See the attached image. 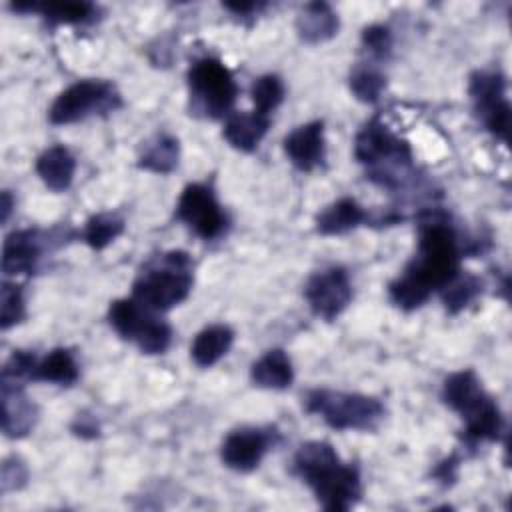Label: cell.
Wrapping results in <instances>:
<instances>
[{"mask_svg": "<svg viewBox=\"0 0 512 512\" xmlns=\"http://www.w3.org/2000/svg\"><path fill=\"white\" fill-rule=\"evenodd\" d=\"M460 250L454 230L442 222H424L414 262L390 284V298L404 310L422 306L436 288H444L458 270Z\"/></svg>", "mask_w": 512, "mask_h": 512, "instance_id": "cell-1", "label": "cell"}, {"mask_svg": "<svg viewBox=\"0 0 512 512\" xmlns=\"http://www.w3.org/2000/svg\"><path fill=\"white\" fill-rule=\"evenodd\" d=\"M296 474L314 490L326 510H348L360 496V476L350 464H342L328 442H306L294 456Z\"/></svg>", "mask_w": 512, "mask_h": 512, "instance_id": "cell-2", "label": "cell"}, {"mask_svg": "<svg viewBox=\"0 0 512 512\" xmlns=\"http://www.w3.org/2000/svg\"><path fill=\"white\" fill-rule=\"evenodd\" d=\"M190 288L192 262L188 254L174 250L158 256L140 272L132 288V298L154 312H162L186 300Z\"/></svg>", "mask_w": 512, "mask_h": 512, "instance_id": "cell-3", "label": "cell"}, {"mask_svg": "<svg viewBox=\"0 0 512 512\" xmlns=\"http://www.w3.org/2000/svg\"><path fill=\"white\" fill-rule=\"evenodd\" d=\"M444 400L466 420L470 440H496L502 430L500 410L494 400L482 390L472 370L456 372L444 382Z\"/></svg>", "mask_w": 512, "mask_h": 512, "instance_id": "cell-4", "label": "cell"}, {"mask_svg": "<svg viewBox=\"0 0 512 512\" xmlns=\"http://www.w3.org/2000/svg\"><path fill=\"white\" fill-rule=\"evenodd\" d=\"M306 410L336 430H370L384 416L376 398L334 390H312L306 396Z\"/></svg>", "mask_w": 512, "mask_h": 512, "instance_id": "cell-5", "label": "cell"}, {"mask_svg": "<svg viewBox=\"0 0 512 512\" xmlns=\"http://www.w3.org/2000/svg\"><path fill=\"white\" fill-rule=\"evenodd\" d=\"M112 328L126 340H132L146 354H162L172 338L170 326L154 316V310L134 298L112 302L108 310Z\"/></svg>", "mask_w": 512, "mask_h": 512, "instance_id": "cell-6", "label": "cell"}, {"mask_svg": "<svg viewBox=\"0 0 512 512\" xmlns=\"http://www.w3.org/2000/svg\"><path fill=\"white\" fill-rule=\"evenodd\" d=\"M188 84L194 106L210 118L228 114L238 94L232 72L216 58L196 60L188 72Z\"/></svg>", "mask_w": 512, "mask_h": 512, "instance_id": "cell-7", "label": "cell"}, {"mask_svg": "<svg viewBox=\"0 0 512 512\" xmlns=\"http://www.w3.org/2000/svg\"><path fill=\"white\" fill-rule=\"evenodd\" d=\"M120 106L116 88L106 80H78L52 102L48 118L52 124H72L90 114H106Z\"/></svg>", "mask_w": 512, "mask_h": 512, "instance_id": "cell-8", "label": "cell"}, {"mask_svg": "<svg viewBox=\"0 0 512 512\" xmlns=\"http://www.w3.org/2000/svg\"><path fill=\"white\" fill-rule=\"evenodd\" d=\"M176 216L204 240L218 238L226 230V214L212 188L206 184H188L184 188L176 206Z\"/></svg>", "mask_w": 512, "mask_h": 512, "instance_id": "cell-9", "label": "cell"}, {"mask_svg": "<svg viewBox=\"0 0 512 512\" xmlns=\"http://www.w3.org/2000/svg\"><path fill=\"white\" fill-rule=\"evenodd\" d=\"M470 96L486 128L506 140L510 128V106L504 96V78L496 72H476L470 80Z\"/></svg>", "mask_w": 512, "mask_h": 512, "instance_id": "cell-10", "label": "cell"}, {"mask_svg": "<svg viewBox=\"0 0 512 512\" xmlns=\"http://www.w3.org/2000/svg\"><path fill=\"white\" fill-rule=\"evenodd\" d=\"M304 294L316 316L334 320L352 298L350 278L344 268H326L308 280Z\"/></svg>", "mask_w": 512, "mask_h": 512, "instance_id": "cell-11", "label": "cell"}, {"mask_svg": "<svg viewBox=\"0 0 512 512\" xmlns=\"http://www.w3.org/2000/svg\"><path fill=\"white\" fill-rule=\"evenodd\" d=\"M354 156L362 164H378L392 162L398 166H406L410 162V150L406 142L398 140L384 124L378 120L368 122L356 136Z\"/></svg>", "mask_w": 512, "mask_h": 512, "instance_id": "cell-12", "label": "cell"}, {"mask_svg": "<svg viewBox=\"0 0 512 512\" xmlns=\"http://www.w3.org/2000/svg\"><path fill=\"white\" fill-rule=\"evenodd\" d=\"M270 432L260 428H240L226 436L222 444V462L238 472L254 470L270 448Z\"/></svg>", "mask_w": 512, "mask_h": 512, "instance_id": "cell-13", "label": "cell"}, {"mask_svg": "<svg viewBox=\"0 0 512 512\" xmlns=\"http://www.w3.org/2000/svg\"><path fill=\"white\" fill-rule=\"evenodd\" d=\"M284 150L298 170L316 168L324 160V124L314 120L298 126L284 138Z\"/></svg>", "mask_w": 512, "mask_h": 512, "instance_id": "cell-14", "label": "cell"}, {"mask_svg": "<svg viewBox=\"0 0 512 512\" xmlns=\"http://www.w3.org/2000/svg\"><path fill=\"white\" fill-rule=\"evenodd\" d=\"M40 234L36 230H18L4 240L2 270L8 276L30 274L40 258Z\"/></svg>", "mask_w": 512, "mask_h": 512, "instance_id": "cell-15", "label": "cell"}, {"mask_svg": "<svg viewBox=\"0 0 512 512\" xmlns=\"http://www.w3.org/2000/svg\"><path fill=\"white\" fill-rule=\"evenodd\" d=\"M2 430L10 438L26 436L36 420L34 404L16 384H2Z\"/></svg>", "mask_w": 512, "mask_h": 512, "instance_id": "cell-16", "label": "cell"}, {"mask_svg": "<svg viewBox=\"0 0 512 512\" xmlns=\"http://www.w3.org/2000/svg\"><path fill=\"white\" fill-rule=\"evenodd\" d=\"M74 170L76 160L64 146H50L36 160L38 176L54 192H64L72 184Z\"/></svg>", "mask_w": 512, "mask_h": 512, "instance_id": "cell-17", "label": "cell"}, {"mask_svg": "<svg viewBox=\"0 0 512 512\" xmlns=\"http://www.w3.org/2000/svg\"><path fill=\"white\" fill-rule=\"evenodd\" d=\"M270 126V118L258 112H236L230 114L224 124V138L238 150L250 152L264 138Z\"/></svg>", "mask_w": 512, "mask_h": 512, "instance_id": "cell-18", "label": "cell"}, {"mask_svg": "<svg viewBox=\"0 0 512 512\" xmlns=\"http://www.w3.org/2000/svg\"><path fill=\"white\" fill-rule=\"evenodd\" d=\"M250 376H252V382L260 388L282 390L292 384L294 372L286 352L276 348V350H268L262 358H258L252 364Z\"/></svg>", "mask_w": 512, "mask_h": 512, "instance_id": "cell-19", "label": "cell"}, {"mask_svg": "<svg viewBox=\"0 0 512 512\" xmlns=\"http://www.w3.org/2000/svg\"><path fill=\"white\" fill-rule=\"evenodd\" d=\"M296 28L302 40L316 44L332 38L338 30V18L324 2L306 4L296 20Z\"/></svg>", "mask_w": 512, "mask_h": 512, "instance_id": "cell-20", "label": "cell"}, {"mask_svg": "<svg viewBox=\"0 0 512 512\" xmlns=\"http://www.w3.org/2000/svg\"><path fill=\"white\" fill-rule=\"evenodd\" d=\"M232 340H234V332L228 326L224 324L208 326L196 334L190 346V356L200 368H208L216 364L230 350Z\"/></svg>", "mask_w": 512, "mask_h": 512, "instance_id": "cell-21", "label": "cell"}, {"mask_svg": "<svg viewBox=\"0 0 512 512\" xmlns=\"http://www.w3.org/2000/svg\"><path fill=\"white\" fill-rule=\"evenodd\" d=\"M364 220L366 212L354 198H340L318 214L316 228L320 234H342L356 228Z\"/></svg>", "mask_w": 512, "mask_h": 512, "instance_id": "cell-22", "label": "cell"}, {"mask_svg": "<svg viewBox=\"0 0 512 512\" xmlns=\"http://www.w3.org/2000/svg\"><path fill=\"white\" fill-rule=\"evenodd\" d=\"M34 380H44L60 386H70L78 380V364L70 350L56 348L36 364Z\"/></svg>", "mask_w": 512, "mask_h": 512, "instance_id": "cell-23", "label": "cell"}, {"mask_svg": "<svg viewBox=\"0 0 512 512\" xmlns=\"http://www.w3.org/2000/svg\"><path fill=\"white\" fill-rule=\"evenodd\" d=\"M140 168L156 172V174H166L176 168L178 164V140L166 134H158L144 152L140 154Z\"/></svg>", "mask_w": 512, "mask_h": 512, "instance_id": "cell-24", "label": "cell"}, {"mask_svg": "<svg viewBox=\"0 0 512 512\" xmlns=\"http://www.w3.org/2000/svg\"><path fill=\"white\" fill-rule=\"evenodd\" d=\"M14 10H38L54 24H80L94 14L88 2H50V4H14Z\"/></svg>", "mask_w": 512, "mask_h": 512, "instance_id": "cell-25", "label": "cell"}, {"mask_svg": "<svg viewBox=\"0 0 512 512\" xmlns=\"http://www.w3.org/2000/svg\"><path fill=\"white\" fill-rule=\"evenodd\" d=\"M124 230V220L116 214H96L86 222L84 240L94 248L102 250Z\"/></svg>", "mask_w": 512, "mask_h": 512, "instance_id": "cell-26", "label": "cell"}, {"mask_svg": "<svg viewBox=\"0 0 512 512\" xmlns=\"http://www.w3.org/2000/svg\"><path fill=\"white\" fill-rule=\"evenodd\" d=\"M250 94H252V102H254V112L270 118V112L284 98V84H282V80L278 76L266 74V76H260L252 84V92Z\"/></svg>", "mask_w": 512, "mask_h": 512, "instance_id": "cell-27", "label": "cell"}, {"mask_svg": "<svg viewBox=\"0 0 512 512\" xmlns=\"http://www.w3.org/2000/svg\"><path fill=\"white\" fill-rule=\"evenodd\" d=\"M384 76L368 66H358L350 76V88L362 102H376L384 90Z\"/></svg>", "mask_w": 512, "mask_h": 512, "instance_id": "cell-28", "label": "cell"}, {"mask_svg": "<svg viewBox=\"0 0 512 512\" xmlns=\"http://www.w3.org/2000/svg\"><path fill=\"white\" fill-rule=\"evenodd\" d=\"M446 292H444V302H446V308L450 312H456L460 308H464L476 294H478V280L472 278V276H460V272L444 286Z\"/></svg>", "mask_w": 512, "mask_h": 512, "instance_id": "cell-29", "label": "cell"}, {"mask_svg": "<svg viewBox=\"0 0 512 512\" xmlns=\"http://www.w3.org/2000/svg\"><path fill=\"white\" fill-rule=\"evenodd\" d=\"M24 318V298L22 290L16 284L4 282L2 284V298H0V326L8 330L16 322Z\"/></svg>", "mask_w": 512, "mask_h": 512, "instance_id": "cell-30", "label": "cell"}, {"mask_svg": "<svg viewBox=\"0 0 512 512\" xmlns=\"http://www.w3.org/2000/svg\"><path fill=\"white\" fill-rule=\"evenodd\" d=\"M364 46L376 58H384L390 52V32L384 26H370L362 34Z\"/></svg>", "mask_w": 512, "mask_h": 512, "instance_id": "cell-31", "label": "cell"}, {"mask_svg": "<svg viewBox=\"0 0 512 512\" xmlns=\"http://www.w3.org/2000/svg\"><path fill=\"white\" fill-rule=\"evenodd\" d=\"M24 478H26V470L18 460L4 462V466H2V490L4 492L18 488L24 482Z\"/></svg>", "mask_w": 512, "mask_h": 512, "instance_id": "cell-32", "label": "cell"}, {"mask_svg": "<svg viewBox=\"0 0 512 512\" xmlns=\"http://www.w3.org/2000/svg\"><path fill=\"white\" fill-rule=\"evenodd\" d=\"M10 208H12V198H10V192H4L2 194V220L8 218L10 214Z\"/></svg>", "mask_w": 512, "mask_h": 512, "instance_id": "cell-33", "label": "cell"}]
</instances>
